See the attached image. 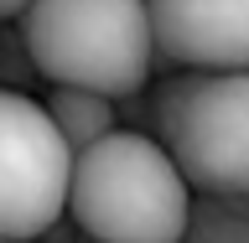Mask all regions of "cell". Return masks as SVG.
I'll list each match as a JSON object with an SVG mask.
<instances>
[{"mask_svg":"<svg viewBox=\"0 0 249 243\" xmlns=\"http://www.w3.org/2000/svg\"><path fill=\"white\" fill-rule=\"evenodd\" d=\"M151 88V135L192 192H249V67H177Z\"/></svg>","mask_w":249,"mask_h":243,"instance_id":"3957f363","label":"cell"},{"mask_svg":"<svg viewBox=\"0 0 249 243\" xmlns=\"http://www.w3.org/2000/svg\"><path fill=\"white\" fill-rule=\"evenodd\" d=\"M16 21L47 83L109 98L151 83L156 31L145 0H26Z\"/></svg>","mask_w":249,"mask_h":243,"instance_id":"7a4b0ae2","label":"cell"},{"mask_svg":"<svg viewBox=\"0 0 249 243\" xmlns=\"http://www.w3.org/2000/svg\"><path fill=\"white\" fill-rule=\"evenodd\" d=\"M21 11H26V0H0V21H16Z\"/></svg>","mask_w":249,"mask_h":243,"instance_id":"9c48e42d","label":"cell"},{"mask_svg":"<svg viewBox=\"0 0 249 243\" xmlns=\"http://www.w3.org/2000/svg\"><path fill=\"white\" fill-rule=\"evenodd\" d=\"M0 88H16V93L47 88L42 67H36L26 36H21V21H0Z\"/></svg>","mask_w":249,"mask_h":243,"instance_id":"ba28073f","label":"cell"},{"mask_svg":"<svg viewBox=\"0 0 249 243\" xmlns=\"http://www.w3.org/2000/svg\"><path fill=\"white\" fill-rule=\"evenodd\" d=\"M145 11H151L156 31L151 73L249 67V0H145Z\"/></svg>","mask_w":249,"mask_h":243,"instance_id":"5b68a950","label":"cell"},{"mask_svg":"<svg viewBox=\"0 0 249 243\" xmlns=\"http://www.w3.org/2000/svg\"><path fill=\"white\" fill-rule=\"evenodd\" d=\"M192 186L171 150L140 130H109L73 155L68 217L104 243H171L187 238Z\"/></svg>","mask_w":249,"mask_h":243,"instance_id":"6da1fadb","label":"cell"},{"mask_svg":"<svg viewBox=\"0 0 249 243\" xmlns=\"http://www.w3.org/2000/svg\"><path fill=\"white\" fill-rule=\"evenodd\" d=\"M42 109L52 114V124L62 130V140H68L73 155L83 150V145H93V140H104L109 130H120L114 98H109V93H93V88L52 83V88H42Z\"/></svg>","mask_w":249,"mask_h":243,"instance_id":"8992f818","label":"cell"},{"mask_svg":"<svg viewBox=\"0 0 249 243\" xmlns=\"http://www.w3.org/2000/svg\"><path fill=\"white\" fill-rule=\"evenodd\" d=\"M73 150L31 93L0 88V238H47L68 212Z\"/></svg>","mask_w":249,"mask_h":243,"instance_id":"277c9868","label":"cell"},{"mask_svg":"<svg viewBox=\"0 0 249 243\" xmlns=\"http://www.w3.org/2000/svg\"><path fill=\"white\" fill-rule=\"evenodd\" d=\"M187 238H197V243H249V192H192Z\"/></svg>","mask_w":249,"mask_h":243,"instance_id":"52a82bcc","label":"cell"}]
</instances>
